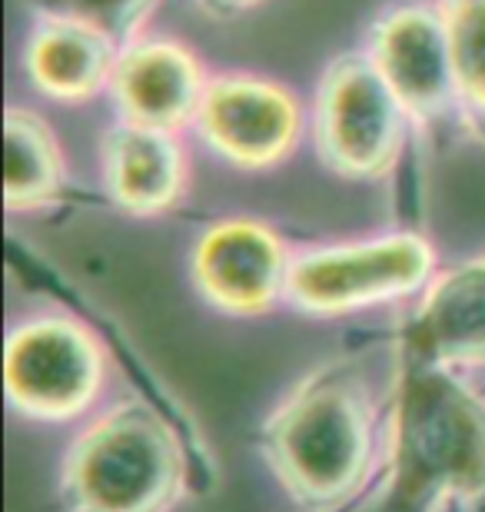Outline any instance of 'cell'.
I'll list each match as a JSON object with an SVG mask.
<instances>
[{
	"label": "cell",
	"mask_w": 485,
	"mask_h": 512,
	"mask_svg": "<svg viewBox=\"0 0 485 512\" xmlns=\"http://www.w3.org/2000/svg\"><path fill=\"white\" fill-rule=\"evenodd\" d=\"M479 496H485V399L449 366L406 356L392 403V506L429 512Z\"/></svg>",
	"instance_id": "1"
},
{
	"label": "cell",
	"mask_w": 485,
	"mask_h": 512,
	"mask_svg": "<svg viewBox=\"0 0 485 512\" xmlns=\"http://www.w3.org/2000/svg\"><path fill=\"white\" fill-rule=\"evenodd\" d=\"M263 456L296 503H346L376 463V409L366 386L333 370L299 383L266 419Z\"/></svg>",
	"instance_id": "2"
},
{
	"label": "cell",
	"mask_w": 485,
	"mask_h": 512,
	"mask_svg": "<svg viewBox=\"0 0 485 512\" xmlns=\"http://www.w3.org/2000/svg\"><path fill=\"white\" fill-rule=\"evenodd\" d=\"M187 496V456L157 409L117 403L80 429L60 466L67 512H173Z\"/></svg>",
	"instance_id": "3"
},
{
	"label": "cell",
	"mask_w": 485,
	"mask_h": 512,
	"mask_svg": "<svg viewBox=\"0 0 485 512\" xmlns=\"http://www.w3.org/2000/svg\"><path fill=\"white\" fill-rule=\"evenodd\" d=\"M412 120L366 50L329 60L316 84L313 140L339 177L379 180L406 150Z\"/></svg>",
	"instance_id": "4"
},
{
	"label": "cell",
	"mask_w": 485,
	"mask_h": 512,
	"mask_svg": "<svg viewBox=\"0 0 485 512\" xmlns=\"http://www.w3.org/2000/svg\"><path fill=\"white\" fill-rule=\"evenodd\" d=\"M436 280V247L419 233L333 243L293 253L286 300L296 310L339 316L406 300Z\"/></svg>",
	"instance_id": "5"
},
{
	"label": "cell",
	"mask_w": 485,
	"mask_h": 512,
	"mask_svg": "<svg viewBox=\"0 0 485 512\" xmlns=\"http://www.w3.org/2000/svg\"><path fill=\"white\" fill-rule=\"evenodd\" d=\"M107 356L87 326L67 316H40L7 336L4 386L10 406L30 419L64 423L97 403Z\"/></svg>",
	"instance_id": "6"
},
{
	"label": "cell",
	"mask_w": 485,
	"mask_h": 512,
	"mask_svg": "<svg viewBox=\"0 0 485 512\" xmlns=\"http://www.w3.org/2000/svg\"><path fill=\"white\" fill-rule=\"evenodd\" d=\"M196 133L216 157L243 170H270L296 150L306 130L299 97L260 74H216L203 94Z\"/></svg>",
	"instance_id": "7"
},
{
	"label": "cell",
	"mask_w": 485,
	"mask_h": 512,
	"mask_svg": "<svg viewBox=\"0 0 485 512\" xmlns=\"http://www.w3.org/2000/svg\"><path fill=\"white\" fill-rule=\"evenodd\" d=\"M366 57L406 107L412 124H432L459 107L449 20L442 4L402 0L369 27Z\"/></svg>",
	"instance_id": "8"
},
{
	"label": "cell",
	"mask_w": 485,
	"mask_h": 512,
	"mask_svg": "<svg viewBox=\"0 0 485 512\" xmlns=\"http://www.w3.org/2000/svg\"><path fill=\"white\" fill-rule=\"evenodd\" d=\"M290 266L293 256L280 233L250 217L213 223L190 256V273L203 300L236 316L263 313L276 300H286Z\"/></svg>",
	"instance_id": "9"
},
{
	"label": "cell",
	"mask_w": 485,
	"mask_h": 512,
	"mask_svg": "<svg viewBox=\"0 0 485 512\" xmlns=\"http://www.w3.org/2000/svg\"><path fill=\"white\" fill-rule=\"evenodd\" d=\"M210 77L187 44L140 34L120 44L110 90L120 120L180 133L196 124Z\"/></svg>",
	"instance_id": "10"
},
{
	"label": "cell",
	"mask_w": 485,
	"mask_h": 512,
	"mask_svg": "<svg viewBox=\"0 0 485 512\" xmlns=\"http://www.w3.org/2000/svg\"><path fill=\"white\" fill-rule=\"evenodd\" d=\"M100 170L107 197L133 217H157L173 210L190 180V163L177 133L127 120L103 133Z\"/></svg>",
	"instance_id": "11"
},
{
	"label": "cell",
	"mask_w": 485,
	"mask_h": 512,
	"mask_svg": "<svg viewBox=\"0 0 485 512\" xmlns=\"http://www.w3.org/2000/svg\"><path fill=\"white\" fill-rule=\"evenodd\" d=\"M402 353L439 366H485V256L436 276L406 326Z\"/></svg>",
	"instance_id": "12"
},
{
	"label": "cell",
	"mask_w": 485,
	"mask_h": 512,
	"mask_svg": "<svg viewBox=\"0 0 485 512\" xmlns=\"http://www.w3.org/2000/svg\"><path fill=\"white\" fill-rule=\"evenodd\" d=\"M117 54V40L87 20L40 14L24 44V70L47 100L87 104L110 90Z\"/></svg>",
	"instance_id": "13"
},
{
	"label": "cell",
	"mask_w": 485,
	"mask_h": 512,
	"mask_svg": "<svg viewBox=\"0 0 485 512\" xmlns=\"http://www.w3.org/2000/svg\"><path fill=\"white\" fill-rule=\"evenodd\" d=\"M7 207L40 210L64 190V153L57 133L27 107H7Z\"/></svg>",
	"instance_id": "14"
},
{
	"label": "cell",
	"mask_w": 485,
	"mask_h": 512,
	"mask_svg": "<svg viewBox=\"0 0 485 512\" xmlns=\"http://www.w3.org/2000/svg\"><path fill=\"white\" fill-rule=\"evenodd\" d=\"M449 20L459 107L485 120V0H439Z\"/></svg>",
	"instance_id": "15"
},
{
	"label": "cell",
	"mask_w": 485,
	"mask_h": 512,
	"mask_svg": "<svg viewBox=\"0 0 485 512\" xmlns=\"http://www.w3.org/2000/svg\"><path fill=\"white\" fill-rule=\"evenodd\" d=\"M34 4L40 14L87 20L103 34H110L117 44H127V40L143 34V24L150 20L160 0H34Z\"/></svg>",
	"instance_id": "16"
},
{
	"label": "cell",
	"mask_w": 485,
	"mask_h": 512,
	"mask_svg": "<svg viewBox=\"0 0 485 512\" xmlns=\"http://www.w3.org/2000/svg\"><path fill=\"white\" fill-rule=\"evenodd\" d=\"M200 4H206L210 10H216V14H236V10L256 7L260 0H200Z\"/></svg>",
	"instance_id": "17"
},
{
	"label": "cell",
	"mask_w": 485,
	"mask_h": 512,
	"mask_svg": "<svg viewBox=\"0 0 485 512\" xmlns=\"http://www.w3.org/2000/svg\"><path fill=\"white\" fill-rule=\"evenodd\" d=\"M456 506H459V503H452V506H442L439 512H456Z\"/></svg>",
	"instance_id": "18"
}]
</instances>
